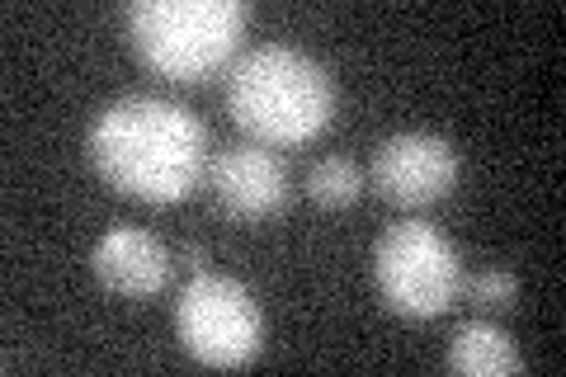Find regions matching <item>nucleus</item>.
<instances>
[{
	"mask_svg": "<svg viewBox=\"0 0 566 377\" xmlns=\"http://www.w3.org/2000/svg\"><path fill=\"white\" fill-rule=\"evenodd\" d=\"M85 151L114 193L151 208L189 199L208 175V128L166 95L109 100L85 133Z\"/></svg>",
	"mask_w": 566,
	"mask_h": 377,
	"instance_id": "nucleus-1",
	"label": "nucleus"
},
{
	"mask_svg": "<svg viewBox=\"0 0 566 377\" xmlns=\"http://www.w3.org/2000/svg\"><path fill=\"white\" fill-rule=\"evenodd\" d=\"M227 109L260 147H297L331 128L335 76L322 57L289 43H260L232 62Z\"/></svg>",
	"mask_w": 566,
	"mask_h": 377,
	"instance_id": "nucleus-2",
	"label": "nucleus"
},
{
	"mask_svg": "<svg viewBox=\"0 0 566 377\" xmlns=\"http://www.w3.org/2000/svg\"><path fill=\"white\" fill-rule=\"evenodd\" d=\"M128 43L156 76L208 81L237 57L251 29V6L241 0H133L123 10Z\"/></svg>",
	"mask_w": 566,
	"mask_h": 377,
	"instance_id": "nucleus-3",
	"label": "nucleus"
},
{
	"mask_svg": "<svg viewBox=\"0 0 566 377\" xmlns=\"http://www.w3.org/2000/svg\"><path fill=\"white\" fill-rule=\"evenodd\" d=\"M374 279L397 316L434 321L463 293V255L434 222L401 218L374 245Z\"/></svg>",
	"mask_w": 566,
	"mask_h": 377,
	"instance_id": "nucleus-4",
	"label": "nucleus"
},
{
	"mask_svg": "<svg viewBox=\"0 0 566 377\" xmlns=\"http://www.w3.org/2000/svg\"><path fill=\"white\" fill-rule=\"evenodd\" d=\"M175 335L203 368H245L264 345V312L232 274L199 269L175 302Z\"/></svg>",
	"mask_w": 566,
	"mask_h": 377,
	"instance_id": "nucleus-5",
	"label": "nucleus"
},
{
	"mask_svg": "<svg viewBox=\"0 0 566 377\" xmlns=\"http://www.w3.org/2000/svg\"><path fill=\"white\" fill-rule=\"evenodd\" d=\"M368 179L397 208H434L458 185V151L439 133L406 128L378 142Z\"/></svg>",
	"mask_w": 566,
	"mask_h": 377,
	"instance_id": "nucleus-6",
	"label": "nucleus"
},
{
	"mask_svg": "<svg viewBox=\"0 0 566 377\" xmlns=\"http://www.w3.org/2000/svg\"><path fill=\"white\" fill-rule=\"evenodd\" d=\"M208 189H212V203L237 222H264L289 208L293 199L283 160L270 147H260V142H232V147H222L212 156Z\"/></svg>",
	"mask_w": 566,
	"mask_h": 377,
	"instance_id": "nucleus-7",
	"label": "nucleus"
},
{
	"mask_svg": "<svg viewBox=\"0 0 566 377\" xmlns=\"http://www.w3.org/2000/svg\"><path fill=\"white\" fill-rule=\"evenodd\" d=\"M170 250L142 227L118 222L91 250L95 279L118 297H156L170 283Z\"/></svg>",
	"mask_w": 566,
	"mask_h": 377,
	"instance_id": "nucleus-8",
	"label": "nucleus"
},
{
	"mask_svg": "<svg viewBox=\"0 0 566 377\" xmlns=\"http://www.w3.org/2000/svg\"><path fill=\"white\" fill-rule=\"evenodd\" d=\"M449 368L463 377H515L524 373V354L510 339V331H501L495 321H463L449 339Z\"/></svg>",
	"mask_w": 566,
	"mask_h": 377,
	"instance_id": "nucleus-9",
	"label": "nucleus"
},
{
	"mask_svg": "<svg viewBox=\"0 0 566 377\" xmlns=\"http://www.w3.org/2000/svg\"><path fill=\"white\" fill-rule=\"evenodd\" d=\"M307 193H312V203H322V208H349V203H359V193H364V170L354 166L349 156H326L312 166Z\"/></svg>",
	"mask_w": 566,
	"mask_h": 377,
	"instance_id": "nucleus-10",
	"label": "nucleus"
},
{
	"mask_svg": "<svg viewBox=\"0 0 566 377\" xmlns=\"http://www.w3.org/2000/svg\"><path fill=\"white\" fill-rule=\"evenodd\" d=\"M463 293L472 297V307H482V312H515L520 279L510 274V269H482V274L463 279Z\"/></svg>",
	"mask_w": 566,
	"mask_h": 377,
	"instance_id": "nucleus-11",
	"label": "nucleus"
},
{
	"mask_svg": "<svg viewBox=\"0 0 566 377\" xmlns=\"http://www.w3.org/2000/svg\"><path fill=\"white\" fill-rule=\"evenodd\" d=\"M180 264L203 269V264H208V250H203V245H185V250H180Z\"/></svg>",
	"mask_w": 566,
	"mask_h": 377,
	"instance_id": "nucleus-12",
	"label": "nucleus"
}]
</instances>
